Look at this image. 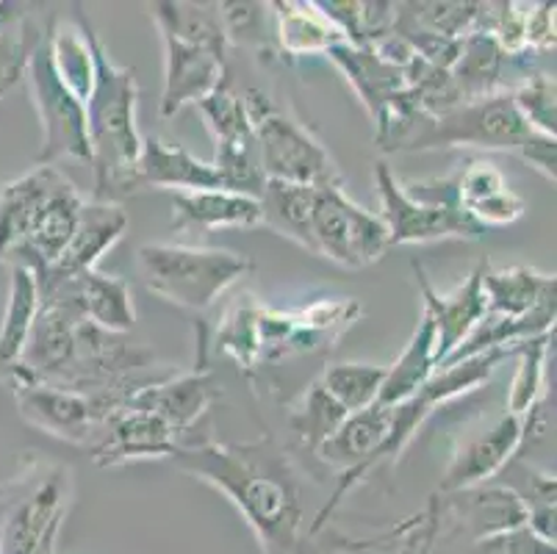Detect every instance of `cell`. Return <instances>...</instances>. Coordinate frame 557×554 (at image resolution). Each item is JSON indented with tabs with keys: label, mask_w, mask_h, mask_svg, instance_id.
I'll return each mask as SVG.
<instances>
[{
	"label": "cell",
	"mask_w": 557,
	"mask_h": 554,
	"mask_svg": "<svg viewBox=\"0 0 557 554\" xmlns=\"http://www.w3.org/2000/svg\"><path fill=\"white\" fill-rule=\"evenodd\" d=\"M172 460L239 507L267 554H308L295 471L272 441L178 446Z\"/></svg>",
	"instance_id": "1"
},
{
	"label": "cell",
	"mask_w": 557,
	"mask_h": 554,
	"mask_svg": "<svg viewBox=\"0 0 557 554\" xmlns=\"http://www.w3.org/2000/svg\"><path fill=\"white\" fill-rule=\"evenodd\" d=\"M78 28L84 30L92 50L95 78L86 95V139H89V164L95 172L92 200L114 202L120 195H134L136 161L141 152V134L136 128V100L139 86L136 73L116 67L109 50L100 42L98 30L78 9Z\"/></svg>",
	"instance_id": "2"
},
{
	"label": "cell",
	"mask_w": 557,
	"mask_h": 554,
	"mask_svg": "<svg viewBox=\"0 0 557 554\" xmlns=\"http://www.w3.org/2000/svg\"><path fill=\"white\" fill-rule=\"evenodd\" d=\"M136 263L148 292L186 311L211 308L252 269L239 253L186 244H141Z\"/></svg>",
	"instance_id": "3"
},
{
	"label": "cell",
	"mask_w": 557,
	"mask_h": 554,
	"mask_svg": "<svg viewBox=\"0 0 557 554\" xmlns=\"http://www.w3.org/2000/svg\"><path fill=\"white\" fill-rule=\"evenodd\" d=\"M247 116L252 122L267 181L302 186H344L342 172L325 145L297 116L277 109L261 89L245 91Z\"/></svg>",
	"instance_id": "4"
},
{
	"label": "cell",
	"mask_w": 557,
	"mask_h": 554,
	"mask_svg": "<svg viewBox=\"0 0 557 554\" xmlns=\"http://www.w3.org/2000/svg\"><path fill=\"white\" fill-rule=\"evenodd\" d=\"M50 28H53V17L45 28H37V34H34L23 70L34 106H37L39 125H42V147H39L37 156L39 167H55L59 159L89 161L86 106L55 67Z\"/></svg>",
	"instance_id": "5"
},
{
	"label": "cell",
	"mask_w": 557,
	"mask_h": 554,
	"mask_svg": "<svg viewBox=\"0 0 557 554\" xmlns=\"http://www.w3.org/2000/svg\"><path fill=\"white\" fill-rule=\"evenodd\" d=\"M530 125L516 111L513 95L496 91L488 98L466 100L438 116H424V131L410 136L403 150L433 147H483V150H519Z\"/></svg>",
	"instance_id": "6"
},
{
	"label": "cell",
	"mask_w": 557,
	"mask_h": 554,
	"mask_svg": "<svg viewBox=\"0 0 557 554\" xmlns=\"http://www.w3.org/2000/svg\"><path fill=\"white\" fill-rule=\"evenodd\" d=\"M313 256L344 269H363L386 256L388 231L377 213L352 202L344 186H317L311 213Z\"/></svg>",
	"instance_id": "7"
},
{
	"label": "cell",
	"mask_w": 557,
	"mask_h": 554,
	"mask_svg": "<svg viewBox=\"0 0 557 554\" xmlns=\"http://www.w3.org/2000/svg\"><path fill=\"white\" fill-rule=\"evenodd\" d=\"M195 109L200 111L209 131L214 134L216 152L211 164L222 175L225 189L261 197L263 183H267L261 167V152H258L252 122L247 116L245 95L233 86L231 75L225 73L220 86L211 91L209 98H202Z\"/></svg>",
	"instance_id": "8"
},
{
	"label": "cell",
	"mask_w": 557,
	"mask_h": 554,
	"mask_svg": "<svg viewBox=\"0 0 557 554\" xmlns=\"http://www.w3.org/2000/svg\"><path fill=\"white\" fill-rule=\"evenodd\" d=\"M374 183L380 192V220L388 231V244H428L442 238H483V227L466 211L455 206H430L419 202L403 189V181L386 161L374 164Z\"/></svg>",
	"instance_id": "9"
},
{
	"label": "cell",
	"mask_w": 557,
	"mask_h": 554,
	"mask_svg": "<svg viewBox=\"0 0 557 554\" xmlns=\"http://www.w3.org/2000/svg\"><path fill=\"white\" fill-rule=\"evenodd\" d=\"M9 374H12V391L20 416L28 424L53 439L67 441V444H89L92 435H100L103 416L89 394L34 378L17 364L9 366Z\"/></svg>",
	"instance_id": "10"
},
{
	"label": "cell",
	"mask_w": 557,
	"mask_h": 554,
	"mask_svg": "<svg viewBox=\"0 0 557 554\" xmlns=\"http://www.w3.org/2000/svg\"><path fill=\"white\" fill-rule=\"evenodd\" d=\"M39 297L42 303H64L78 311L86 322L98 324L109 333H128L136 324L134 299L123 278L103 274L98 269L73 274V278H42Z\"/></svg>",
	"instance_id": "11"
},
{
	"label": "cell",
	"mask_w": 557,
	"mask_h": 554,
	"mask_svg": "<svg viewBox=\"0 0 557 554\" xmlns=\"http://www.w3.org/2000/svg\"><path fill=\"white\" fill-rule=\"evenodd\" d=\"M164 42V91H161V116H175L184 106H197L225 78V53L206 45L181 39L161 30Z\"/></svg>",
	"instance_id": "12"
},
{
	"label": "cell",
	"mask_w": 557,
	"mask_h": 554,
	"mask_svg": "<svg viewBox=\"0 0 557 554\" xmlns=\"http://www.w3.org/2000/svg\"><path fill=\"white\" fill-rule=\"evenodd\" d=\"M413 272H417L419 292H422L424 313L435 324V369H438L488 317V305H485L483 294V263L453 294L435 292L419 263H413Z\"/></svg>",
	"instance_id": "13"
},
{
	"label": "cell",
	"mask_w": 557,
	"mask_h": 554,
	"mask_svg": "<svg viewBox=\"0 0 557 554\" xmlns=\"http://www.w3.org/2000/svg\"><path fill=\"white\" fill-rule=\"evenodd\" d=\"M178 446V433L164 419L125 403L106 419L92 457L98 466H123L145 457H172Z\"/></svg>",
	"instance_id": "14"
},
{
	"label": "cell",
	"mask_w": 557,
	"mask_h": 554,
	"mask_svg": "<svg viewBox=\"0 0 557 554\" xmlns=\"http://www.w3.org/2000/svg\"><path fill=\"white\" fill-rule=\"evenodd\" d=\"M67 471H55L14 507L0 535V554H42L45 549H55V532L67 513Z\"/></svg>",
	"instance_id": "15"
},
{
	"label": "cell",
	"mask_w": 557,
	"mask_h": 554,
	"mask_svg": "<svg viewBox=\"0 0 557 554\" xmlns=\"http://www.w3.org/2000/svg\"><path fill=\"white\" fill-rule=\"evenodd\" d=\"M125 227H128V213L120 202L86 200L78 213L73 238L59 256V261L34 278L42 281V278H73V274L89 272L98 267L103 253H109L125 236Z\"/></svg>",
	"instance_id": "16"
},
{
	"label": "cell",
	"mask_w": 557,
	"mask_h": 554,
	"mask_svg": "<svg viewBox=\"0 0 557 554\" xmlns=\"http://www.w3.org/2000/svg\"><path fill=\"white\" fill-rule=\"evenodd\" d=\"M178 189V192H209L225 189L222 175L209 161L195 159L184 145H170L159 136L141 139L139 161L134 170L131 189Z\"/></svg>",
	"instance_id": "17"
},
{
	"label": "cell",
	"mask_w": 557,
	"mask_h": 554,
	"mask_svg": "<svg viewBox=\"0 0 557 554\" xmlns=\"http://www.w3.org/2000/svg\"><path fill=\"white\" fill-rule=\"evenodd\" d=\"M521 444V416L505 414L503 419L491 427L488 433L478 435L463 450L455 452L453 464L447 466L442 480L444 494H466L483 485L485 480L496 477L510 457L519 452Z\"/></svg>",
	"instance_id": "18"
},
{
	"label": "cell",
	"mask_w": 557,
	"mask_h": 554,
	"mask_svg": "<svg viewBox=\"0 0 557 554\" xmlns=\"http://www.w3.org/2000/svg\"><path fill=\"white\" fill-rule=\"evenodd\" d=\"M84 202L86 197L75 189V183L64 177L62 186L50 195V200L39 211L23 247L7 261L9 267H23L34 274H42L45 269L53 267L73 238Z\"/></svg>",
	"instance_id": "19"
},
{
	"label": "cell",
	"mask_w": 557,
	"mask_h": 554,
	"mask_svg": "<svg viewBox=\"0 0 557 554\" xmlns=\"http://www.w3.org/2000/svg\"><path fill=\"white\" fill-rule=\"evenodd\" d=\"M216 394H220V389L214 383V374L206 366H200L195 372L178 374V378H161L145 385L131 396L128 405L150 410L181 435L209 410Z\"/></svg>",
	"instance_id": "20"
},
{
	"label": "cell",
	"mask_w": 557,
	"mask_h": 554,
	"mask_svg": "<svg viewBox=\"0 0 557 554\" xmlns=\"http://www.w3.org/2000/svg\"><path fill=\"white\" fill-rule=\"evenodd\" d=\"M64 177L67 175L55 167H34L0 189V261L7 263L23 247L39 211L62 186Z\"/></svg>",
	"instance_id": "21"
},
{
	"label": "cell",
	"mask_w": 557,
	"mask_h": 554,
	"mask_svg": "<svg viewBox=\"0 0 557 554\" xmlns=\"http://www.w3.org/2000/svg\"><path fill=\"white\" fill-rule=\"evenodd\" d=\"M455 197L480 227L513 225L524 217L527 202L508 186L505 175L491 161H472L455 172Z\"/></svg>",
	"instance_id": "22"
},
{
	"label": "cell",
	"mask_w": 557,
	"mask_h": 554,
	"mask_svg": "<svg viewBox=\"0 0 557 554\" xmlns=\"http://www.w3.org/2000/svg\"><path fill=\"white\" fill-rule=\"evenodd\" d=\"M175 220L172 231H222V227H258L261 202L258 197L227 189L175 192L172 197Z\"/></svg>",
	"instance_id": "23"
},
{
	"label": "cell",
	"mask_w": 557,
	"mask_h": 554,
	"mask_svg": "<svg viewBox=\"0 0 557 554\" xmlns=\"http://www.w3.org/2000/svg\"><path fill=\"white\" fill-rule=\"evenodd\" d=\"M555 274H544L533 267L491 269L483 263V294L488 317H524L535 311L544 299L555 297Z\"/></svg>",
	"instance_id": "24"
},
{
	"label": "cell",
	"mask_w": 557,
	"mask_h": 554,
	"mask_svg": "<svg viewBox=\"0 0 557 554\" xmlns=\"http://www.w3.org/2000/svg\"><path fill=\"white\" fill-rule=\"evenodd\" d=\"M317 186H302V183L267 181L261 189V225L270 227L277 236L300 244L302 250L313 253L311 236V213Z\"/></svg>",
	"instance_id": "25"
},
{
	"label": "cell",
	"mask_w": 557,
	"mask_h": 554,
	"mask_svg": "<svg viewBox=\"0 0 557 554\" xmlns=\"http://www.w3.org/2000/svg\"><path fill=\"white\" fill-rule=\"evenodd\" d=\"M435 374V324L428 313L422 311L417 330L410 335L408 347L399 355L394 366H388L386 383L380 389V405H399L428 385Z\"/></svg>",
	"instance_id": "26"
},
{
	"label": "cell",
	"mask_w": 557,
	"mask_h": 554,
	"mask_svg": "<svg viewBox=\"0 0 557 554\" xmlns=\"http://www.w3.org/2000/svg\"><path fill=\"white\" fill-rule=\"evenodd\" d=\"M270 9H275V34L283 53H327L333 45L344 42V34L325 17L319 3H272Z\"/></svg>",
	"instance_id": "27"
},
{
	"label": "cell",
	"mask_w": 557,
	"mask_h": 554,
	"mask_svg": "<svg viewBox=\"0 0 557 554\" xmlns=\"http://www.w3.org/2000/svg\"><path fill=\"white\" fill-rule=\"evenodd\" d=\"M9 272H12V281H9L7 313L0 324V366L17 364L39 313V305H42L34 272L23 267H9Z\"/></svg>",
	"instance_id": "28"
},
{
	"label": "cell",
	"mask_w": 557,
	"mask_h": 554,
	"mask_svg": "<svg viewBox=\"0 0 557 554\" xmlns=\"http://www.w3.org/2000/svg\"><path fill=\"white\" fill-rule=\"evenodd\" d=\"M552 344H555V330L513 344V355H519V369L510 383L508 414L524 416L546 394V360L555 349Z\"/></svg>",
	"instance_id": "29"
},
{
	"label": "cell",
	"mask_w": 557,
	"mask_h": 554,
	"mask_svg": "<svg viewBox=\"0 0 557 554\" xmlns=\"http://www.w3.org/2000/svg\"><path fill=\"white\" fill-rule=\"evenodd\" d=\"M388 366H369V364H336L327 366L319 385L342 405L347 414L369 408L377 403L380 389L386 383Z\"/></svg>",
	"instance_id": "30"
},
{
	"label": "cell",
	"mask_w": 557,
	"mask_h": 554,
	"mask_svg": "<svg viewBox=\"0 0 557 554\" xmlns=\"http://www.w3.org/2000/svg\"><path fill=\"white\" fill-rule=\"evenodd\" d=\"M347 416V410H344L322 385L313 383L311 389H308L302 408L297 410V414H292L288 424H292V430L300 435V441L308 450L317 452L319 446L325 444V441L336 433Z\"/></svg>",
	"instance_id": "31"
},
{
	"label": "cell",
	"mask_w": 557,
	"mask_h": 554,
	"mask_svg": "<svg viewBox=\"0 0 557 554\" xmlns=\"http://www.w3.org/2000/svg\"><path fill=\"white\" fill-rule=\"evenodd\" d=\"M516 111L530 125V131L555 136L557 134V103H555V78L546 73L527 75L524 84L510 89Z\"/></svg>",
	"instance_id": "32"
},
{
	"label": "cell",
	"mask_w": 557,
	"mask_h": 554,
	"mask_svg": "<svg viewBox=\"0 0 557 554\" xmlns=\"http://www.w3.org/2000/svg\"><path fill=\"white\" fill-rule=\"evenodd\" d=\"M267 9L263 3H220L222 30H225L227 42L236 45H267Z\"/></svg>",
	"instance_id": "33"
},
{
	"label": "cell",
	"mask_w": 557,
	"mask_h": 554,
	"mask_svg": "<svg viewBox=\"0 0 557 554\" xmlns=\"http://www.w3.org/2000/svg\"><path fill=\"white\" fill-rule=\"evenodd\" d=\"M527 164H533L546 181H555L557 177V145H555V136H546L539 134V131H530L527 139L521 141V147L516 150Z\"/></svg>",
	"instance_id": "34"
},
{
	"label": "cell",
	"mask_w": 557,
	"mask_h": 554,
	"mask_svg": "<svg viewBox=\"0 0 557 554\" xmlns=\"http://www.w3.org/2000/svg\"><path fill=\"white\" fill-rule=\"evenodd\" d=\"M527 48L555 50V3H530L527 9Z\"/></svg>",
	"instance_id": "35"
}]
</instances>
